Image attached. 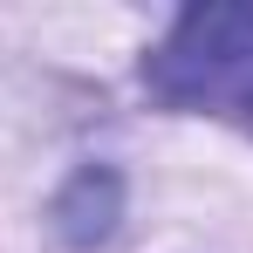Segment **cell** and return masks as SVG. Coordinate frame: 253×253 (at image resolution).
<instances>
[{"label": "cell", "mask_w": 253, "mask_h": 253, "mask_svg": "<svg viewBox=\"0 0 253 253\" xmlns=\"http://www.w3.org/2000/svg\"><path fill=\"white\" fill-rule=\"evenodd\" d=\"M144 83L171 110L253 124V7H185L144 55Z\"/></svg>", "instance_id": "1"}]
</instances>
